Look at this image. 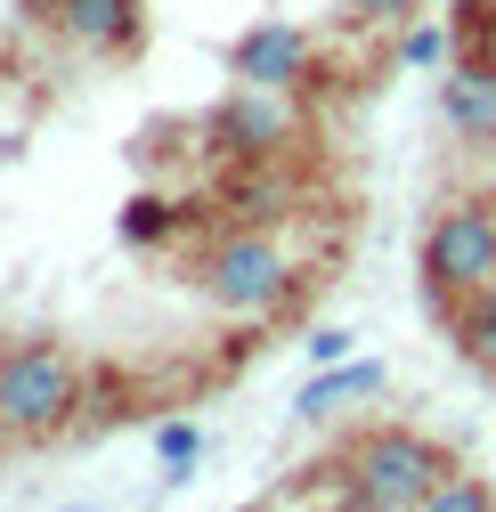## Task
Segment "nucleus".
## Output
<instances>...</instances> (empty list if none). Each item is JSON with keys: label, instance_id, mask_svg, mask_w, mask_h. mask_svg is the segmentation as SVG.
<instances>
[{"label": "nucleus", "instance_id": "obj_1", "mask_svg": "<svg viewBox=\"0 0 496 512\" xmlns=\"http://www.w3.org/2000/svg\"><path fill=\"white\" fill-rule=\"evenodd\" d=\"M448 464H456V456H448L440 439H423V431H407V423H375V431H358V439L342 447L334 504H358V512H423Z\"/></svg>", "mask_w": 496, "mask_h": 512}, {"label": "nucleus", "instance_id": "obj_2", "mask_svg": "<svg viewBox=\"0 0 496 512\" xmlns=\"http://www.w3.org/2000/svg\"><path fill=\"white\" fill-rule=\"evenodd\" d=\"M74 407H82V366H74V350L17 342L9 358H0V431L49 439V431L74 423Z\"/></svg>", "mask_w": 496, "mask_h": 512}, {"label": "nucleus", "instance_id": "obj_3", "mask_svg": "<svg viewBox=\"0 0 496 512\" xmlns=\"http://www.w3.org/2000/svg\"><path fill=\"white\" fill-rule=\"evenodd\" d=\"M196 285H204V301L228 309V317H269V309H285V293H293V261H285L277 236L236 228V236H220V244L204 252Z\"/></svg>", "mask_w": 496, "mask_h": 512}, {"label": "nucleus", "instance_id": "obj_4", "mask_svg": "<svg viewBox=\"0 0 496 512\" xmlns=\"http://www.w3.org/2000/svg\"><path fill=\"white\" fill-rule=\"evenodd\" d=\"M496 277V196H456L423 228V285L431 301H456Z\"/></svg>", "mask_w": 496, "mask_h": 512}, {"label": "nucleus", "instance_id": "obj_5", "mask_svg": "<svg viewBox=\"0 0 496 512\" xmlns=\"http://www.w3.org/2000/svg\"><path fill=\"white\" fill-rule=\"evenodd\" d=\"M293 90H269V82H236L220 106H212V147L220 155H236V163H269L285 139H293V106H285Z\"/></svg>", "mask_w": 496, "mask_h": 512}, {"label": "nucleus", "instance_id": "obj_6", "mask_svg": "<svg viewBox=\"0 0 496 512\" xmlns=\"http://www.w3.org/2000/svg\"><path fill=\"white\" fill-rule=\"evenodd\" d=\"M309 66H318V41H309L301 25L269 17L253 33L228 41V74L236 82H269V90H309Z\"/></svg>", "mask_w": 496, "mask_h": 512}, {"label": "nucleus", "instance_id": "obj_7", "mask_svg": "<svg viewBox=\"0 0 496 512\" xmlns=\"http://www.w3.org/2000/svg\"><path fill=\"white\" fill-rule=\"evenodd\" d=\"M41 9H49V25H66L82 49H131L139 33H147V9H139V0H41Z\"/></svg>", "mask_w": 496, "mask_h": 512}, {"label": "nucleus", "instance_id": "obj_8", "mask_svg": "<svg viewBox=\"0 0 496 512\" xmlns=\"http://www.w3.org/2000/svg\"><path fill=\"white\" fill-rule=\"evenodd\" d=\"M383 382H391V374H383L375 358H358V350H350V358H334V366H318V374L301 382L293 415H301V423H326V415H342L350 399H383Z\"/></svg>", "mask_w": 496, "mask_h": 512}, {"label": "nucleus", "instance_id": "obj_9", "mask_svg": "<svg viewBox=\"0 0 496 512\" xmlns=\"http://www.w3.org/2000/svg\"><path fill=\"white\" fill-rule=\"evenodd\" d=\"M440 114H448V131H464V139H496V66L488 57H464V66H448V82H440Z\"/></svg>", "mask_w": 496, "mask_h": 512}, {"label": "nucleus", "instance_id": "obj_10", "mask_svg": "<svg viewBox=\"0 0 496 512\" xmlns=\"http://www.w3.org/2000/svg\"><path fill=\"white\" fill-rule=\"evenodd\" d=\"M448 342H456L480 374H496V277L448 301Z\"/></svg>", "mask_w": 496, "mask_h": 512}, {"label": "nucleus", "instance_id": "obj_11", "mask_svg": "<svg viewBox=\"0 0 496 512\" xmlns=\"http://www.w3.org/2000/svg\"><path fill=\"white\" fill-rule=\"evenodd\" d=\"M155 464H163V488H188V480H196V464H204V431H196L188 415L155 423Z\"/></svg>", "mask_w": 496, "mask_h": 512}, {"label": "nucleus", "instance_id": "obj_12", "mask_svg": "<svg viewBox=\"0 0 496 512\" xmlns=\"http://www.w3.org/2000/svg\"><path fill=\"white\" fill-rule=\"evenodd\" d=\"M423 512H496V488H488L480 472H456V464H448V472H440V488H431V504H423Z\"/></svg>", "mask_w": 496, "mask_h": 512}, {"label": "nucleus", "instance_id": "obj_13", "mask_svg": "<svg viewBox=\"0 0 496 512\" xmlns=\"http://www.w3.org/2000/svg\"><path fill=\"white\" fill-rule=\"evenodd\" d=\"M114 228H122V244H163V236L179 228V212H171L163 196H131V204H122V220H114Z\"/></svg>", "mask_w": 496, "mask_h": 512}, {"label": "nucleus", "instance_id": "obj_14", "mask_svg": "<svg viewBox=\"0 0 496 512\" xmlns=\"http://www.w3.org/2000/svg\"><path fill=\"white\" fill-rule=\"evenodd\" d=\"M342 9H350L358 33H399V25L423 17V0H342Z\"/></svg>", "mask_w": 496, "mask_h": 512}, {"label": "nucleus", "instance_id": "obj_15", "mask_svg": "<svg viewBox=\"0 0 496 512\" xmlns=\"http://www.w3.org/2000/svg\"><path fill=\"white\" fill-rule=\"evenodd\" d=\"M440 57H448V33L440 25H407L399 33V66H440Z\"/></svg>", "mask_w": 496, "mask_h": 512}, {"label": "nucleus", "instance_id": "obj_16", "mask_svg": "<svg viewBox=\"0 0 496 512\" xmlns=\"http://www.w3.org/2000/svg\"><path fill=\"white\" fill-rule=\"evenodd\" d=\"M301 350L318 358V366H334V358H350V350H358V334H350V326H318V334H309Z\"/></svg>", "mask_w": 496, "mask_h": 512}]
</instances>
